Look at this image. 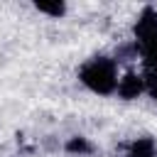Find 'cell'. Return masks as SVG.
Segmentation results:
<instances>
[{
	"instance_id": "obj_4",
	"label": "cell",
	"mask_w": 157,
	"mask_h": 157,
	"mask_svg": "<svg viewBox=\"0 0 157 157\" xmlns=\"http://www.w3.org/2000/svg\"><path fill=\"white\" fill-rule=\"evenodd\" d=\"M125 157H157V147L152 137H137L130 147Z\"/></svg>"
},
{
	"instance_id": "obj_6",
	"label": "cell",
	"mask_w": 157,
	"mask_h": 157,
	"mask_svg": "<svg viewBox=\"0 0 157 157\" xmlns=\"http://www.w3.org/2000/svg\"><path fill=\"white\" fill-rule=\"evenodd\" d=\"M34 10H39V12H44V15H49V17H61L64 12H66V5L64 2H34Z\"/></svg>"
},
{
	"instance_id": "obj_2",
	"label": "cell",
	"mask_w": 157,
	"mask_h": 157,
	"mask_svg": "<svg viewBox=\"0 0 157 157\" xmlns=\"http://www.w3.org/2000/svg\"><path fill=\"white\" fill-rule=\"evenodd\" d=\"M132 37H135V49L145 64L147 71H157V7L147 5L137 15L132 25Z\"/></svg>"
},
{
	"instance_id": "obj_5",
	"label": "cell",
	"mask_w": 157,
	"mask_h": 157,
	"mask_svg": "<svg viewBox=\"0 0 157 157\" xmlns=\"http://www.w3.org/2000/svg\"><path fill=\"white\" fill-rule=\"evenodd\" d=\"M64 147H66V152H71V155H91V152H93V145H91L86 137H81V135L71 137Z\"/></svg>"
},
{
	"instance_id": "obj_7",
	"label": "cell",
	"mask_w": 157,
	"mask_h": 157,
	"mask_svg": "<svg viewBox=\"0 0 157 157\" xmlns=\"http://www.w3.org/2000/svg\"><path fill=\"white\" fill-rule=\"evenodd\" d=\"M142 78H145V91L157 101V71H147Z\"/></svg>"
},
{
	"instance_id": "obj_3",
	"label": "cell",
	"mask_w": 157,
	"mask_h": 157,
	"mask_svg": "<svg viewBox=\"0 0 157 157\" xmlns=\"http://www.w3.org/2000/svg\"><path fill=\"white\" fill-rule=\"evenodd\" d=\"M145 91V78L142 76H137V74H125L123 78H118V88H115V93L123 98V101H132V98H137L140 93Z\"/></svg>"
},
{
	"instance_id": "obj_1",
	"label": "cell",
	"mask_w": 157,
	"mask_h": 157,
	"mask_svg": "<svg viewBox=\"0 0 157 157\" xmlns=\"http://www.w3.org/2000/svg\"><path fill=\"white\" fill-rule=\"evenodd\" d=\"M78 81L98 96L115 93V88H118V64H115V59L103 56V54L91 56L78 69Z\"/></svg>"
}]
</instances>
